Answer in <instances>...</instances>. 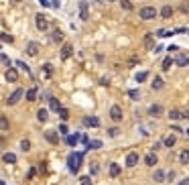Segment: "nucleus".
<instances>
[{
	"instance_id": "nucleus-1",
	"label": "nucleus",
	"mask_w": 189,
	"mask_h": 185,
	"mask_svg": "<svg viewBox=\"0 0 189 185\" xmlns=\"http://www.w3.org/2000/svg\"><path fill=\"white\" fill-rule=\"evenodd\" d=\"M81 159H84V155L81 153H71L69 159H67V163H69V171H73V173H77L81 167Z\"/></svg>"
},
{
	"instance_id": "nucleus-2",
	"label": "nucleus",
	"mask_w": 189,
	"mask_h": 185,
	"mask_svg": "<svg viewBox=\"0 0 189 185\" xmlns=\"http://www.w3.org/2000/svg\"><path fill=\"white\" fill-rule=\"evenodd\" d=\"M154 16H157V8H154V6L140 8V19H143V20H153Z\"/></svg>"
},
{
	"instance_id": "nucleus-3",
	"label": "nucleus",
	"mask_w": 189,
	"mask_h": 185,
	"mask_svg": "<svg viewBox=\"0 0 189 185\" xmlns=\"http://www.w3.org/2000/svg\"><path fill=\"white\" fill-rule=\"evenodd\" d=\"M23 96H24V90H23V88H16L14 92L10 94V98H6V104H8V106H14Z\"/></svg>"
},
{
	"instance_id": "nucleus-4",
	"label": "nucleus",
	"mask_w": 189,
	"mask_h": 185,
	"mask_svg": "<svg viewBox=\"0 0 189 185\" xmlns=\"http://www.w3.org/2000/svg\"><path fill=\"white\" fill-rule=\"evenodd\" d=\"M71 55H73V45H71V43H65V45L61 47V53H59V57H61V61H67Z\"/></svg>"
},
{
	"instance_id": "nucleus-5",
	"label": "nucleus",
	"mask_w": 189,
	"mask_h": 185,
	"mask_svg": "<svg viewBox=\"0 0 189 185\" xmlns=\"http://www.w3.org/2000/svg\"><path fill=\"white\" fill-rule=\"evenodd\" d=\"M110 118H112L114 122H120V120L124 118L122 108H120V106H112V108H110Z\"/></svg>"
},
{
	"instance_id": "nucleus-6",
	"label": "nucleus",
	"mask_w": 189,
	"mask_h": 185,
	"mask_svg": "<svg viewBox=\"0 0 189 185\" xmlns=\"http://www.w3.org/2000/svg\"><path fill=\"white\" fill-rule=\"evenodd\" d=\"M35 23H37V29H39V31H47V29H49V23H47L45 14H37L35 16Z\"/></svg>"
},
{
	"instance_id": "nucleus-7",
	"label": "nucleus",
	"mask_w": 189,
	"mask_h": 185,
	"mask_svg": "<svg viewBox=\"0 0 189 185\" xmlns=\"http://www.w3.org/2000/svg\"><path fill=\"white\" fill-rule=\"evenodd\" d=\"M39 49H41V45H39V43H35V41H31L27 45V53L31 55V57H37L39 55Z\"/></svg>"
},
{
	"instance_id": "nucleus-8",
	"label": "nucleus",
	"mask_w": 189,
	"mask_h": 185,
	"mask_svg": "<svg viewBox=\"0 0 189 185\" xmlns=\"http://www.w3.org/2000/svg\"><path fill=\"white\" fill-rule=\"evenodd\" d=\"M148 114H151L153 118H159V116H163V106H161V104H153L151 108H148Z\"/></svg>"
},
{
	"instance_id": "nucleus-9",
	"label": "nucleus",
	"mask_w": 189,
	"mask_h": 185,
	"mask_svg": "<svg viewBox=\"0 0 189 185\" xmlns=\"http://www.w3.org/2000/svg\"><path fill=\"white\" fill-rule=\"evenodd\" d=\"M138 153H128L126 157V167H136V163H138Z\"/></svg>"
},
{
	"instance_id": "nucleus-10",
	"label": "nucleus",
	"mask_w": 189,
	"mask_h": 185,
	"mask_svg": "<svg viewBox=\"0 0 189 185\" xmlns=\"http://www.w3.org/2000/svg\"><path fill=\"white\" fill-rule=\"evenodd\" d=\"M108 171H110V177H114V179H116L120 173H122V167H120L118 163H110V169H108Z\"/></svg>"
},
{
	"instance_id": "nucleus-11",
	"label": "nucleus",
	"mask_w": 189,
	"mask_h": 185,
	"mask_svg": "<svg viewBox=\"0 0 189 185\" xmlns=\"http://www.w3.org/2000/svg\"><path fill=\"white\" fill-rule=\"evenodd\" d=\"M45 139L49 140L51 144H57V143H59V134H57L55 130H47V132H45Z\"/></svg>"
},
{
	"instance_id": "nucleus-12",
	"label": "nucleus",
	"mask_w": 189,
	"mask_h": 185,
	"mask_svg": "<svg viewBox=\"0 0 189 185\" xmlns=\"http://www.w3.org/2000/svg\"><path fill=\"white\" fill-rule=\"evenodd\" d=\"M144 165H148V167H154V165H157V153H154V150H151V153L144 157Z\"/></svg>"
},
{
	"instance_id": "nucleus-13",
	"label": "nucleus",
	"mask_w": 189,
	"mask_h": 185,
	"mask_svg": "<svg viewBox=\"0 0 189 185\" xmlns=\"http://www.w3.org/2000/svg\"><path fill=\"white\" fill-rule=\"evenodd\" d=\"M4 77H6L8 81H16V79H19V71H16L14 67H8L6 73H4Z\"/></svg>"
},
{
	"instance_id": "nucleus-14",
	"label": "nucleus",
	"mask_w": 189,
	"mask_h": 185,
	"mask_svg": "<svg viewBox=\"0 0 189 185\" xmlns=\"http://www.w3.org/2000/svg\"><path fill=\"white\" fill-rule=\"evenodd\" d=\"M79 19L81 20H88L89 14H88V4L85 2H79Z\"/></svg>"
},
{
	"instance_id": "nucleus-15",
	"label": "nucleus",
	"mask_w": 189,
	"mask_h": 185,
	"mask_svg": "<svg viewBox=\"0 0 189 185\" xmlns=\"http://www.w3.org/2000/svg\"><path fill=\"white\" fill-rule=\"evenodd\" d=\"M51 41H53V43H63V31L55 29V31L51 33Z\"/></svg>"
},
{
	"instance_id": "nucleus-16",
	"label": "nucleus",
	"mask_w": 189,
	"mask_h": 185,
	"mask_svg": "<svg viewBox=\"0 0 189 185\" xmlns=\"http://www.w3.org/2000/svg\"><path fill=\"white\" fill-rule=\"evenodd\" d=\"M171 16H173V6H169V4L163 6L161 8V19H171Z\"/></svg>"
},
{
	"instance_id": "nucleus-17",
	"label": "nucleus",
	"mask_w": 189,
	"mask_h": 185,
	"mask_svg": "<svg viewBox=\"0 0 189 185\" xmlns=\"http://www.w3.org/2000/svg\"><path fill=\"white\" fill-rule=\"evenodd\" d=\"M84 124L85 126H100V120L96 116H88V118H84Z\"/></svg>"
},
{
	"instance_id": "nucleus-18",
	"label": "nucleus",
	"mask_w": 189,
	"mask_h": 185,
	"mask_svg": "<svg viewBox=\"0 0 189 185\" xmlns=\"http://www.w3.org/2000/svg\"><path fill=\"white\" fill-rule=\"evenodd\" d=\"M143 45L147 47V49H154V37L153 35H147L143 39Z\"/></svg>"
},
{
	"instance_id": "nucleus-19",
	"label": "nucleus",
	"mask_w": 189,
	"mask_h": 185,
	"mask_svg": "<svg viewBox=\"0 0 189 185\" xmlns=\"http://www.w3.org/2000/svg\"><path fill=\"white\" fill-rule=\"evenodd\" d=\"M2 161L8 163V165H12V163H16V155L14 153H4L2 155Z\"/></svg>"
},
{
	"instance_id": "nucleus-20",
	"label": "nucleus",
	"mask_w": 189,
	"mask_h": 185,
	"mask_svg": "<svg viewBox=\"0 0 189 185\" xmlns=\"http://www.w3.org/2000/svg\"><path fill=\"white\" fill-rule=\"evenodd\" d=\"M179 163L181 165H189V150H181L179 153Z\"/></svg>"
},
{
	"instance_id": "nucleus-21",
	"label": "nucleus",
	"mask_w": 189,
	"mask_h": 185,
	"mask_svg": "<svg viewBox=\"0 0 189 185\" xmlns=\"http://www.w3.org/2000/svg\"><path fill=\"white\" fill-rule=\"evenodd\" d=\"M24 96H27L29 102H35L37 100V88H31L29 92H24Z\"/></svg>"
},
{
	"instance_id": "nucleus-22",
	"label": "nucleus",
	"mask_w": 189,
	"mask_h": 185,
	"mask_svg": "<svg viewBox=\"0 0 189 185\" xmlns=\"http://www.w3.org/2000/svg\"><path fill=\"white\" fill-rule=\"evenodd\" d=\"M175 143H177V139H175V134H169L165 140H163V144L165 147H175Z\"/></svg>"
},
{
	"instance_id": "nucleus-23",
	"label": "nucleus",
	"mask_w": 189,
	"mask_h": 185,
	"mask_svg": "<svg viewBox=\"0 0 189 185\" xmlns=\"http://www.w3.org/2000/svg\"><path fill=\"white\" fill-rule=\"evenodd\" d=\"M8 126H10V124H8V118L6 116H0V132L8 130Z\"/></svg>"
},
{
	"instance_id": "nucleus-24",
	"label": "nucleus",
	"mask_w": 189,
	"mask_h": 185,
	"mask_svg": "<svg viewBox=\"0 0 189 185\" xmlns=\"http://www.w3.org/2000/svg\"><path fill=\"white\" fill-rule=\"evenodd\" d=\"M153 179H154V181H157V183L165 181V173H163L161 169H157V171H154V175H153Z\"/></svg>"
},
{
	"instance_id": "nucleus-25",
	"label": "nucleus",
	"mask_w": 189,
	"mask_h": 185,
	"mask_svg": "<svg viewBox=\"0 0 189 185\" xmlns=\"http://www.w3.org/2000/svg\"><path fill=\"white\" fill-rule=\"evenodd\" d=\"M171 63H173V57H165V59H163V71H169L171 69Z\"/></svg>"
},
{
	"instance_id": "nucleus-26",
	"label": "nucleus",
	"mask_w": 189,
	"mask_h": 185,
	"mask_svg": "<svg viewBox=\"0 0 189 185\" xmlns=\"http://www.w3.org/2000/svg\"><path fill=\"white\" fill-rule=\"evenodd\" d=\"M37 118H39V120H41V122H45V120H47V118H49V112H47L45 108H41V110H39V112H37Z\"/></svg>"
},
{
	"instance_id": "nucleus-27",
	"label": "nucleus",
	"mask_w": 189,
	"mask_h": 185,
	"mask_svg": "<svg viewBox=\"0 0 189 185\" xmlns=\"http://www.w3.org/2000/svg\"><path fill=\"white\" fill-rule=\"evenodd\" d=\"M0 41L2 43H14V37L8 35V33H0Z\"/></svg>"
},
{
	"instance_id": "nucleus-28",
	"label": "nucleus",
	"mask_w": 189,
	"mask_h": 185,
	"mask_svg": "<svg viewBox=\"0 0 189 185\" xmlns=\"http://www.w3.org/2000/svg\"><path fill=\"white\" fill-rule=\"evenodd\" d=\"M163 85H165V84H163V79H161V77H154V79H153V84H151V88H153V90H161Z\"/></svg>"
},
{
	"instance_id": "nucleus-29",
	"label": "nucleus",
	"mask_w": 189,
	"mask_h": 185,
	"mask_svg": "<svg viewBox=\"0 0 189 185\" xmlns=\"http://www.w3.org/2000/svg\"><path fill=\"white\" fill-rule=\"evenodd\" d=\"M49 106H51V110H55V112L61 108V106H59V100H57V98H49Z\"/></svg>"
},
{
	"instance_id": "nucleus-30",
	"label": "nucleus",
	"mask_w": 189,
	"mask_h": 185,
	"mask_svg": "<svg viewBox=\"0 0 189 185\" xmlns=\"http://www.w3.org/2000/svg\"><path fill=\"white\" fill-rule=\"evenodd\" d=\"M120 6H122L124 10H132V8H134V6H132V2H130V0H120Z\"/></svg>"
},
{
	"instance_id": "nucleus-31",
	"label": "nucleus",
	"mask_w": 189,
	"mask_h": 185,
	"mask_svg": "<svg viewBox=\"0 0 189 185\" xmlns=\"http://www.w3.org/2000/svg\"><path fill=\"white\" fill-rule=\"evenodd\" d=\"M77 140H79V136H77V134H69V136H67V144H71V147L77 144Z\"/></svg>"
},
{
	"instance_id": "nucleus-32",
	"label": "nucleus",
	"mask_w": 189,
	"mask_h": 185,
	"mask_svg": "<svg viewBox=\"0 0 189 185\" xmlns=\"http://www.w3.org/2000/svg\"><path fill=\"white\" fill-rule=\"evenodd\" d=\"M57 112H59V116H61V120H67V118H69V110H67V108H59Z\"/></svg>"
},
{
	"instance_id": "nucleus-33",
	"label": "nucleus",
	"mask_w": 189,
	"mask_h": 185,
	"mask_svg": "<svg viewBox=\"0 0 189 185\" xmlns=\"http://www.w3.org/2000/svg\"><path fill=\"white\" fill-rule=\"evenodd\" d=\"M128 96H130L132 100H140V92L138 90H128Z\"/></svg>"
},
{
	"instance_id": "nucleus-34",
	"label": "nucleus",
	"mask_w": 189,
	"mask_h": 185,
	"mask_svg": "<svg viewBox=\"0 0 189 185\" xmlns=\"http://www.w3.org/2000/svg\"><path fill=\"white\" fill-rule=\"evenodd\" d=\"M175 61H177V65H187V57H185V55H177V59H175Z\"/></svg>"
},
{
	"instance_id": "nucleus-35",
	"label": "nucleus",
	"mask_w": 189,
	"mask_h": 185,
	"mask_svg": "<svg viewBox=\"0 0 189 185\" xmlns=\"http://www.w3.org/2000/svg\"><path fill=\"white\" fill-rule=\"evenodd\" d=\"M169 118L171 120H179V118H181V112H179V110H171L169 112Z\"/></svg>"
},
{
	"instance_id": "nucleus-36",
	"label": "nucleus",
	"mask_w": 189,
	"mask_h": 185,
	"mask_svg": "<svg viewBox=\"0 0 189 185\" xmlns=\"http://www.w3.org/2000/svg\"><path fill=\"white\" fill-rule=\"evenodd\" d=\"M88 147L89 149H102V140H89Z\"/></svg>"
},
{
	"instance_id": "nucleus-37",
	"label": "nucleus",
	"mask_w": 189,
	"mask_h": 185,
	"mask_svg": "<svg viewBox=\"0 0 189 185\" xmlns=\"http://www.w3.org/2000/svg\"><path fill=\"white\" fill-rule=\"evenodd\" d=\"M20 149H23L24 153H27V150H31V143H29L27 139H24V140H20Z\"/></svg>"
},
{
	"instance_id": "nucleus-38",
	"label": "nucleus",
	"mask_w": 189,
	"mask_h": 185,
	"mask_svg": "<svg viewBox=\"0 0 189 185\" xmlns=\"http://www.w3.org/2000/svg\"><path fill=\"white\" fill-rule=\"evenodd\" d=\"M43 71H45V77H49L53 73V67H51V63H45V67H43Z\"/></svg>"
},
{
	"instance_id": "nucleus-39",
	"label": "nucleus",
	"mask_w": 189,
	"mask_h": 185,
	"mask_svg": "<svg viewBox=\"0 0 189 185\" xmlns=\"http://www.w3.org/2000/svg\"><path fill=\"white\" fill-rule=\"evenodd\" d=\"M148 77V73L147 71H140V73H136V81H144Z\"/></svg>"
},
{
	"instance_id": "nucleus-40",
	"label": "nucleus",
	"mask_w": 189,
	"mask_h": 185,
	"mask_svg": "<svg viewBox=\"0 0 189 185\" xmlns=\"http://www.w3.org/2000/svg\"><path fill=\"white\" fill-rule=\"evenodd\" d=\"M16 65H19V67H20L23 71H27V73H29V65H27L24 61H16Z\"/></svg>"
},
{
	"instance_id": "nucleus-41",
	"label": "nucleus",
	"mask_w": 189,
	"mask_h": 185,
	"mask_svg": "<svg viewBox=\"0 0 189 185\" xmlns=\"http://www.w3.org/2000/svg\"><path fill=\"white\" fill-rule=\"evenodd\" d=\"M79 185H92V177H81Z\"/></svg>"
},
{
	"instance_id": "nucleus-42",
	"label": "nucleus",
	"mask_w": 189,
	"mask_h": 185,
	"mask_svg": "<svg viewBox=\"0 0 189 185\" xmlns=\"http://www.w3.org/2000/svg\"><path fill=\"white\" fill-rule=\"evenodd\" d=\"M0 61H2V63H6V65H10V59H8L4 53H0Z\"/></svg>"
},
{
	"instance_id": "nucleus-43",
	"label": "nucleus",
	"mask_w": 189,
	"mask_h": 185,
	"mask_svg": "<svg viewBox=\"0 0 189 185\" xmlns=\"http://www.w3.org/2000/svg\"><path fill=\"white\" fill-rule=\"evenodd\" d=\"M89 171H92V173H94V175H96V173H98V171H100V167H98V165H96V163H92V167H89Z\"/></svg>"
},
{
	"instance_id": "nucleus-44",
	"label": "nucleus",
	"mask_w": 189,
	"mask_h": 185,
	"mask_svg": "<svg viewBox=\"0 0 189 185\" xmlns=\"http://www.w3.org/2000/svg\"><path fill=\"white\" fill-rule=\"evenodd\" d=\"M108 134H110V136H118V128H110Z\"/></svg>"
},
{
	"instance_id": "nucleus-45",
	"label": "nucleus",
	"mask_w": 189,
	"mask_h": 185,
	"mask_svg": "<svg viewBox=\"0 0 189 185\" xmlns=\"http://www.w3.org/2000/svg\"><path fill=\"white\" fill-rule=\"evenodd\" d=\"M59 132H61V134H67V126H65V124H61V126H59Z\"/></svg>"
},
{
	"instance_id": "nucleus-46",
	"label": "nucleus",
	"mask_w": 189,
	"mask_h": 185,
	"mask_svg": "<svg viewBox=\"0 0 189 185\" xmlns=\"http://www.w3.org/2000/svg\"><path fill=\"white\" fill-rule=\"evenodd\" d=\"M161 147H163V143H159V140H157V143L153 144V150H159V149H161Z\"/></svg>"
},
{
	"instance_id": "nucleus-47",
	"label": "nucleus",
	"mask_w": 189,
	"mask_h": 185,
	"mask_svg": "<svg viewBox=\"0 0 189 185\" xmlns=\"http://www.w3.org/2000/svg\"><path fill=\"white\" fill-rule=\"evenodd\" d=\"M167 49H169V51H171V53H175V51H177V49H179V47H177V45H171V47H167Z\"/></svg>"
},
{
	"instance_id": "nucleus-48",
	"label": "nucleus",
	"mask_w": 189,
	"mask_h": 185,
	"mask_svg": "<svg viewBox=\"0 0 189 185\" xmlns=\"http://www.w3.org/2000/svg\"><path fill=\"white\" fill-rule=\"evenodd\" d=\"M33 177H35V169H31V171H29V175H27V179H33Z\"/></svg>"
},
{
	"instance_id": "nucleus-49",
	"label": "nucleus",
	"mask_w": 189,
	"mask_h": 185,
	"mask_svg": "<svg viewBox=\"0 0 189 185\" xmlns=\"http://www.w3.org/2000/svg\"><path fill=\"white\" fill-rule=\"evenodd\" d=\"M39 2H41L43 6H51V2H49V0H39Z\"/></svg>"
},
{
	"instance_id": "nucleus-50",
	"label": "nucleus",
	"mask_w": 189,
	"mask_h": 185,
	"mask_svg": "<svg viewBox=\"0 0 189 185\" xmlns=\"http://www.w3.org/2000/svg\"><path fill=\"white\" fill-rule=\"evenodd\" d=\"M179 185H189V177H187V179H181V181H179Z\"/></svg>"
},
{
	"instance_id": "nucleus-51",
	"label": "nucleus",
	"mask_w": 189,
	"mask_h": 185,
	"mask_svg": "<svg viewBox=\"0 0 189 185\" xmlns=\"http://www.w3.org/2000/svg\"><path fill=\"white\" fill-rule=\"evenodd\" d=\"M10 2H12V4H19V2H20V0H10Z\"/></svg>"
},
{
	"instance_id": "nucleus-52",
	"label": "nucleus",
	"mask_w": 189,
	"mask_h": 185,
	"mask_svg": "<svg viewBox=\"0 0 189 185\" xmlns=\"http://www.w3.org/2000/svg\"><path fill=\"white\" fill-rule=\"evenodd\" d=\"M106 2H114V0H106Z\"/></svg>"
},
{
	"instance_id": "nucleus-53",
	"label": "nucleus",
	"mask_w": 189,
	"mask_h": 185,
	"mask_svg": "<svg viewBox=\"0 0 189 185\" xmlns=\"http://www.w3.org/2000/svg\"><path fill=\"white\" fill-rule=\"evenodd\" d=\"M0 185H4V181H0Z\"/></svg>"
},
{
	"instance_id": "nucleus-54",
	"label": "nucleus",
	"mask_w": 189,
	"mask_h": 185,
	"mask_svg": "<svg viewBox=\"0 0 189 185\" xmlns=\"http://www.w3.org/2000/svg\"><path fill=\"white\" fill-rule=\"evenodd\" d=\"M187 65H189V57H187Z\"/></svg>"
}]
</instances>
